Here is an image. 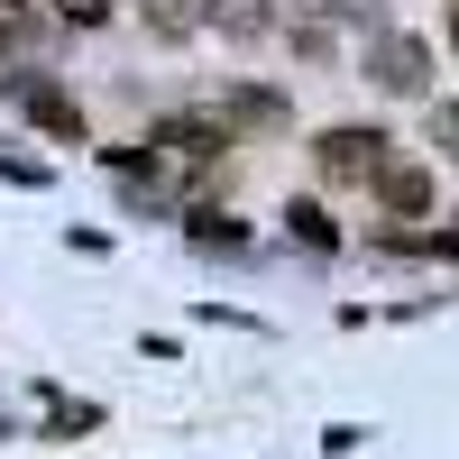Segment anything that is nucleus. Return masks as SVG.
<instances>
[{
	"mask_svg": "<svg viewBox=\"0 0 459 459\" xmlns=\"http://www.w3.org/2000/svg\"><path fill=\"white\" fill-rule=\"evenodd\" d=\"M313 166H322V184H359V175H386V138H377L368 120H359V129L340 120V129H322V138H313Z\"/></svg>",
	"mask_w": 459,
	"mask_h": 459,
	"instance_id": "1",
	"label": "nucleus"
},
{
	"mask_svg": "<svg viewBox=\"0 0 459 459\" xmlns=\"http://www.w3.org/2000/svg\"><path fill=\"white\" fill-rule=\"evenodd\" d=\"M10 92H19V110H28V120L47 129V138H83V110H74V101H65L56 83H37V74H19Z\"/></svg>",
	"mask_w": 459,
	"mask_h": 459,
	"instance_id": "5",
	"label": "nucleus"
},
{
	"mask_svg": "<svg viewBox=\"0 0 459 459\" xmlns=\"http://www.w3.org/2000/svg\"><path fill=\"white\" fill-rule=\"evenodd\" d=\"M368 83H386V92H423V83H432V47H423V37H404V28H377V47H368Z\"/></svg>",
	"mask_w": 459,
	"mask_h": 459,
	"instance_id": "2",
	"label": "nucleus"
},
{
	"mask_svg": "<svg viewBox=\"0 0 459 459\" xmlns=\"http://www.w3.org/2000/svg\"><path fill=\"white\" fill-rule=\"evenodd\" d=\"M221 120L230 129H285V92H257V83H239L221 101Z\"/></svg>",
	"mask_w": 459,
	"mask_h": 459,
	"instance_id": "6",
	"label": "nucleus"
},
{
	"mask_svg": "<svg viewBox=\"0 0 459 459\" xmlns=\"http://www.w3.org/2000/svg\"><path fill=\"white\" fill-rule=\"evenodd\" d=\"M432 248H441V257H459V221H450V230H432Z\"/></svg>",
	"mask_w": 459,
	"mask_h": 459,
	"instance_id": "11",
	"label": "nucleus"
},
{
	"mask_svg": "<svg viewBox=\"0 0 459 459\" xmlns=\"http://www.w3.org/2000/svg\"><path fill=\"white\" fill-rule=\"evenodd\" d=\"M147 147H166V157H203V166H212V157H230V120H221V110H166Z\"/></svg>",
	"mask_w": 459,
	"mask_h": 459,
	"instance_id": "3",
	"label": "nucleus"
},
{
	"mask_svg": "<svg viewBox=\"0 0 459 459\" xmlns=\"http://www.w3.org/2000/svg\"><path fill=\"white\" fill-rule=\"evenodd\" d=\"M184 239H194V248H221V257H239V248H248V230L230 221V212H194V221H184Z\"/></svg>",
	"mask_w": 459,
	"mask_h": 459,
	"instance_id": "7",
	"label": "nucleus"
},
{
	"mask_svg": "<svg viewBox=\"0 0 459 459\" xmlns=\"http://www.w3.org/2000/svg\"><path fill=\"white\" fill-rule=\"evenodd\" d=\"M432 138H441L450 157H459V101H450V110H432Z\"/></svg>",
	"mask_w": 459,
	"mask_h": 459,
	"instance_id": "10",
	"label": "nucleus"
},
{
	"mask_svg": "<svg viewBox=\"0 0 459 459\" xmlns=\"http://www.w3.org/2000/svg\"><path fill=\"white\" fill-rule=\"evenodd\" d=\"M285 230H294L303 248H331V239H340V221H331L322 203H285Z\"/></svg>",
	"mask_w": 459,
	"mask_h": 459,
	"instance_id": "8",
	"label": "nucleus"
},
{
	"mask_svg": "<svg viewBox=\"0 0 459 459\" xmlns=\"http://www.w3.org/2000/svg\"><path fill=\"white\" fill-rule=\"evenodd\" d=\"M377 194H386V212H395V221H432V166H413V157H386Z\"/></svg>",
	"mask_w": 459,
	"mask_h": 459,
	"instance_id": "4",
	"label": "nucleus"
},
{
	"mask_svg": "<svg viewBox=\"0 0 459 459\" xmlns=\"http://www.w3.org/2000/svg\"><path fill=\"white\" fill-rule=\"evenodd\" d=\"M28 37H37V10L28 0H0V47H28Z\"/></svg>",
	"mask_w": 459,
	"mask_h": 459,
	"instance_id": "9",
	"label": "nucleus"
},
{
	"mask_svg": "<svg viewBox=\"0 0 459 459\" xmlns=\"http://www.w3.org/2000/svg\"><path fill=\"white\" fill-rule=\"evenodd\" d=\"M450 37H459V19H450Z\"/></svg>",
	"mask_w": 459,
	"mask_h": 459,
	"instance_id": "12",
	"label": "nucleus"
}]
</instances>
